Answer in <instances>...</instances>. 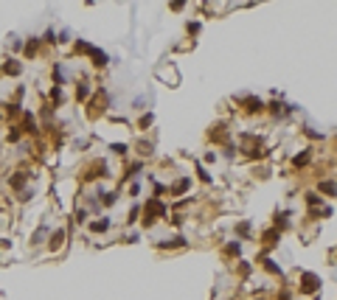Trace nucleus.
Listing matches in <instances>:
<instances>
[{"label":"nucleus","instance_id":"f257e3e1","mask_svg":"<svg viewBox=\"0 0 337 300\" xmlns=\"http://www.w3.org/2000/svg\"><path fill=\"white\" fill-rule=\"evenodd\" d=\"M320 289V278L312 275V272H303L301 275V292L303 294H315Z\"/></svg>","mask_w":337,"mask_h":300},{"label":"nucleus","instance_id":"f03ea898","mask_svg":"<svg viewBox=\"0 0 337 300\" xmlns=\"http://www.w3.org/2000/svg\"><path fill=\"white\" fill-rule=\"evenodd\" d=\"M62 244H65V230H56L54 236H51V250H59Z\"/></svg>","mask_w":337,"mask_h":300},{"label":"nucleus","instance_id":"7ed1b4c3","mask_svg":"<svg viewBox=\"0 0 337 300\" xmlns=\"http://www.w3.org/2000/svg\"><path fill=\"white\" fill-rule=\"evenodd\" d=\"M90 57H93V65H99V68H101V65H107V53L104 51H95V48H93Z\"/></svg>","mask_w":337,"mask_h":300},{"label":"nucleus","instance_id":"20e7f679","mask_svg":"<svg viewBox=\"0 0 337 300\" xmlns=\"http://www.w3.org/2000/svg\"><path fill=\"white\" fill-rule=\"evenodd\" d=\"M87 93H90L87 85H79V87H76V98H79V101H84V98H87Z\"/></svg>","mask_w":337,"mask_h":300},{"label":"nucleus","instance_id":"39448f33","mask_svg":"<svg viewBox=\"0 0 337 300\" xmlns=\"http://www.w3.org/2000/svg\"><path fill=\"white\" fill-rule=\"evenodd\" d=\"M90 227H93L95 233H101V230H107V227H110V222H107V219H101V222H93Z\"/></svg>","mask_w":337,"mask_h":300},{"label":"nucleus","instance_id":"423d86ee","mask_svg":"<svg viewBox=\"0 0 337 300\" xmlns=\"http://www.w3.org/2000/svg\"><path fill=\"white\" fill-rule=\"evenodd\" d=\"M6 73L17 76V73H20V65H17V62H6Z\"/></svg>","mask_w":337,"mask_h":300},{"label":"nucleus","instance_id":"0eeeda50","mask_svg":"<svg viewBox=\"0 0 337 300\" xmlns=\"http://www.w3.org/2000/svg\"><path fill=\"white\" fill-rule=\"evenodd\" d=\"M320 191H323V194H329V197H331V194H334V182H320Z\"/></svg>","mask_w":337,"mask_h":300},{"label":"nucleus","instance_id":"6e6552de","mask_svg":"<svg viewBox=\"0 0 337 300\" xmlns=\"http://www.w3.org/2000/svg\"><path fill=\"white\" fill-rule=\"evenodd\" d=\"M185 188H188V180H180V182H177V185H174V188H172V194H183V191H185Z\"/></svg>","mask_w":337,"mask_h":300},{"label":"nucleus","instance_id":"1a4fd4ad","mask_svg":"<svg viewBox=\"0 0 337 300\" xmlns=\"http://www.w3.org/2000/svg\"><path fill=\"white\" fill-rule=\"evenodd\" d=\"M26 53H28V57H34V53H37V40H34V42H28V45H26Z\"/></svg>","mask_w":337,"mask_h":300},{"label":"nucleus","instance_id":"9d476101","mask_svg":"<svg viewBox=\"0 0 337 300\" xmlns=\"http://www.w3.org/2000/svg\"><path fill=\"white\" fill-rule=\"evenodd\" d=\"M112 152H115V154H124V152H127V146H121V143H112Z\"/></svg>","mask_w":337,"mask_h":300},{"label":"nucleus","instance_id":"9b49d317","mask_svg":"<svg viewBox=\"0 0 337 300\" xmlns=\"http://www.w3.org/2000/svg\"><path fill=\"white\" fill-rule=\"evenodd\" d=\"M149 124H152V115H143V118H140V129H146Z\"/></svg>","mask_w":337,"mask_h":300},{"label":"nucleus","instance_id":"f8f14e48","mask_svg":"<svg viewBox=\"0 0 337 300\" xmlns=\"http://www.w3.org/2000/svg\"><path fill=\"white\" fill-rule=\"evenodd\" d=\"M278 300H290V292H281V297Z\"/></svg>","mask_w":337,"mask_h":300}]
</instances>
